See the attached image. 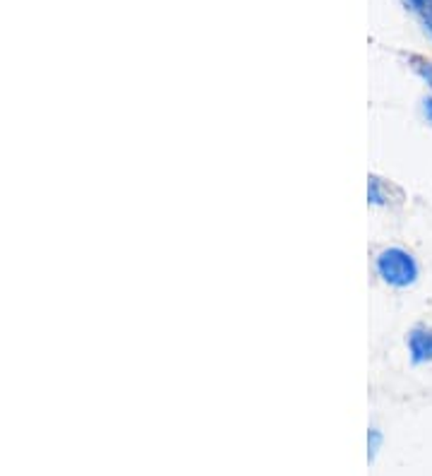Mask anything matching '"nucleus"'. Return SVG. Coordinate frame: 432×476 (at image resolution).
I'll list each match as a JSON object with an SVG mask.
<instances>
[{"mask_svg": "<svg viewBox=\"0 0 432 476\" xmlns=\"http://www.w3.org/2000/svg\"><path fill=\"white\" fill-rule=\"evenodd\" d=\"M425 24H428V30H430L432 34V3L425 8Z\"/></svg>", "mask_w": 432, "mask_h": 476, "instance_id": "0eeeda50", "label": "nucleus"}, {"mask_svg": "<svg viewBox=\"0 0 432 476\" xmlns=\"http://www.w3.org/2000/svg\"><path fill=\"white\" fill-rule=\"evenodd\" d=\"M409 352L413 364H428L432 361V330L416 328L409 335Z\"/></svg>", "mask_w": 432, "mask_h": 476, "instance_id": "f03ea898", "label": "nucleus"}, {"mask_svg": "<svg viewBox=\"0 0 432 476\" xmlns=\"http://www.w3.org/2000/svg\"><path fill=\"white\" fill-rule=\"evenodd\" d=\"M423 113L428 118V123L432 125V96H425L423 99Z\"/></svg>", "mask_w": 432, "mask_h": 476, "instance_id": "39448f33", "label": "nucleus"}, {"mask_svg": "<svg viewBox=\"0 0 432 476\" xmlns=\"http://www.w3.org/2000/svg\"><path fill=\"white\" fill-rule=\"evenodd\" d=\"M413 63H416V70L418 73H420V77H423L425 82H428V85H430L432 87V63L430 60H423V58H413Z\"/></svg>", "mask_w": 432, "mask_h": 476, "instance_id": "7ed1b4c3", "label": "nucleus"}, {"mask_svg": "<svg viewBox=\"0 0 432 476\" xmlns=\"http://www.w3.org/2000/svg\"><path fill=\"white\" fill-rule=\"evenodd\" d=\"M380 440H382L380 431L373 428V431H370V438H367V443H370V460H373L375 454H377V450H380Z\"/></svg>", "mask_w": 432, "mask_h": 476, "instance_id": "20e7f679", "label": "nucleus"}, {"mask_svg": "<svg viewBox=\"0 0 432 476\" xmlns=\"http://www.w3.org/2000/svg\"><path fill=\"white\" fill-rule=\"evenodd\" d=\"M377 274H380L389 286L396 289H406V286L416 284L418 279V265L410 253L401 248H387L377 256Z\"/></svg>", "mask_w": 432, "mask_h": 476, "instance_id": "f257e3e1", "label": "nucleus"}, {"mask_svg": "<svg viewBox=\"0 0 432 476\" xmlns=\"http://www.w3.org/2000/svg\"><path fill=\"white\" fill-rule=\"evenodd\" d=\"M406 3H409V5L413 10H425V8H428V5H430L432 0H406Z\"/></svg>", "mask_w": 432, "mask_h": 476, "instance_id": "423d86ee", "label": "nucleus"}]
</instances>
